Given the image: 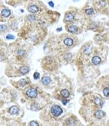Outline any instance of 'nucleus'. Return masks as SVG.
<instances>
[{
  "label": "nucleus",
  "instance_id": "nucleus-15",
  "mask_svg": "<svg viewBox=\"0 0 109 126\" xmlns=\"http://www.w3.org/2000/svg\"><path fill=\"white\" fill-rule=\"evenodd\" d=\"M67 125L68 126H75V122L72 119H68L67 120Z\"/></svg>",
  "mask_w": 109,
  "mask_h": 126
},
{
  "label": "nucleus",
  "instance_id": "nucleus-2",
  "mask_svg": "<svg viewBox=\"0 0 109 126\" xmlns=\"http://www.w3.org/2000/svg\"><path fill=\"white\" fill-rule=\"evenodd\" d=\"M26 93H27V95L29 97L31 98H35L37 95V90H36L35 88H31L29 89H28Z\"/></svg>",
  "mask_w": 109,
  "mask_h": 126
},
{
  "label": "nucleus",
  "instance_id": "nucleus-12",
  "mask_svg": "<svg viewBox=\"0 0 109 126\" xmlns=\"http://www.w3.org/2000/svg\"><path fill=\"white\" fill-rule=\"evenodd\" d=\"M51 81V80L50 79V78L47 76H45L43 77V78H42V82L45 85H47V84H48Z\"/></svg>",
  "mask_w": 109,
  "mask_h": 126
},
{
  "label": "nucleus",
  "instance_id": "nucleus-22",
  "mask_svg": "<svg viewBox=\"0 0 109 126\" xmlns=\"http://www.w3.org/2000/svg\"><path fill=\"white\" fill-rule=\"evenodd\" d=\"M14 38H15V37H14L12 35H8L6 36V38H7V39H14Z\"/></svg>",
  "mask_w": 109,
  "mask_h": 126
},
{
  "label": "nucleus",
  "instance_id": "nucleus-5",
  "mask_svg": "<svg viewBox=\"0 0 109 126\" xmlns=\"http://www.w3.org/2000/svg\"><path fill=\"white\" fill-rule=\"evenodd\" d=\"M28 10L30 12H31V13H36L39 11V8L37 7V6H36V5H31V6H30L28 8Z\"/></svg>",
  "mask_w": 109,
  "mask_h": 126
},
{
  "label": "nucleus",
  "instance_id": "nucleus-18",
  "mask_svg": "<svg viewBox=\"0 0 109 126\" xmlns=\"http://www.w3.org/2000/svg\"><path fill=\"white\" fill-rule=\"evenodd\" d=\"M30 126H39V125L35 121H31L30 122Z\"/></svg>",
  "mask_w": 109,
  "mask_h": 126
},
{
  "label": "nucleus",
  "instance_id": "nucleus-4",
  "mask_svg": "<svg viewBox=\"0 0 109 126\" xmlns=\"http://www.w3.org/2000/svg\"><path fill=\"white\" fill-rule=\"evenodd\" d=\"M30 68L29 66H22L20 68L19 71L20 72L22 73V74H26L28 72H29Z\"/></svg>",
  "mask_w": 109,
  "mask_h": 126
},
{
  "label": "nucleus",
  "instance_id": "nucleus-19",
  "mask_svg": "<svg viewBox=\"0 0 109 126\" xmlns=\"http://www.w3.org/2000/svg\"><path fill=\"white\" fill-rule=\"evenodd\" d=\"M27 19L29 20H30V21H34V20H35L36 17L33 15H30L27 17Z\"/></svg>",
  "mask_w": 109,
  "mask_h": 126
},
{
  "label": "nucleus",
  "instance_id": "nucleus-11",
  "mask_svg": "<svg viewBox=\"0 0 109 126\" xmlns=\"http://www.w3.org/2000/svg\"><path fill=\"white\" fill-rule=\"evenodd\" d=\"M61 95L64 98H67L68 96L70 95V93L68 92V90H62L60 92Z\"/></svg>",
  "mask_w": 109,
  "mask_h": 126
},
{
  "label": "nucleus",
  "instance_id": "nucleus-13",
  "mask_svg": "<svg viewBox=\"0 0 109 126\" xmlns=\"http://www.w3.org/2000/svg\"><path fill=\"white\" fill-rule=\"evenodd\" d=\"M95 103L96 105H99V106H102V105H103V101L98 97L95 98Z\"/></svg>",
  "mask_w": 109,
  "mask_h": 126
},
{
  "label": "nucleus",
  "instance_id": "nucleus-3",
  "mask_svg": "<svg viewBox=\"0 0 109 126\" xmlns=\"http://www.w3.org/2000/svg\"><path fill=\"white\" fill-rule=\"evenodd\" d=\"M18 111H19L18 107H17V106H12V107H10L9 112H10V113L11 114L15 115L17 114V113L18 112Z\"/></svg>",
  "mask_w": 109,
  "mask_h": 126
},
{
  "label": "nucleus",
  "instance_id": "nucleus-23",
  "mask_svg": "<svg viewBox=\"0 0 109 126\" xmlns=\"http://www.w3.org/2000/svg\"><path fill=\"white\" fill-rule=\"evenodd\" d=\"M0 29H1V30L4 31L6 29V27L5 25H1V26H0Z\"/></svg>",
  "mask_w": 109,
  "mask_h": 126
},
{
  "label": "nucleus",
  "instance_id": "nucleus-8",
  "mask_svg": "<svg viewBox=\"0 0 109 126\" xmlns=\"http://www.w3.org/2000/svg\"><path fill=\"white\" fill-rule=\"evenodd\" d=\"M64 44L65 45H66L67 46H71L74 44V41L72 38H67L64 40Z\"/></svg>",
  "mask_w": 109,
  "mask_h": 126
},
{
  "label": "nucleus",
  "instance_id": "nucleus-25",
  "mask_svg": "<svg viewBox=\"0 0 109 126\" xmlns=\"http://www.w3.org/2000/svg\"><path fill=\"white\" fill-rule=\"evenodd\" d=\"M67 102V100H63V103H64V105H66Z\"/></svg>",
  "mask_w": 109,
  "mask_h": 126
},
{
  "label": "nucleus",
  "instance_id": "nucleus-16",
  "mask_svg": "<svg viewBox=\"0 0 109 126\" xmlns=\"http://www.w3.org/2000/svg\"><path fill=\"white\" fill-rule=\"evenodd\" d=\"M103 94L105 97H109V87H107V88H105L103 91Z\"/></svg>",
  "mask_w": 109,
  "mask_h": 126
},
{
  "label": "nucleus",
  "instance_id": "nucleus-24",
  "mask_svg": "<svg viewBox=\"0 0 109 126\" xmlns=\"http://www.w3.org/2000/svg\"><path fill=\"white\" fill-rule=\"evenodd\" d=\"M49 4H50V5L51 6V7H53V5H54V4H53V3L52 2V1H50V2H49Z\"/></svg>",
  "mask_w": 109,
  "mask_h": 126
},
{
  "label": "nucleus",
  "instance_id": "nucleus-1",
  "mask_svg": "<svg viewBox=\"0 0 109 126\" xmlns=\"http://www.w3.org/2000/svg\"><path fill=\"white\" fill-rule=\"evenodd\" d=\"M51 113H52L53 116L58 117L60 115L62 114L63 111L62 109H61V107H60L58 105H54V106H53L51 107Z\"/></svg>",
  "mask_w": 109,
  "mask_h": 126
},
{
  "label": "nucleus",
  "instance_id": "nucleus-10",
  "mask_svg": "<svg viewBox=\"0 0 109 126\" xmlns=\"http://www.w3.org/2000/svg\"><path fill=\"white\" fill-rule=\"evenodd\" d=\"M100 62H101V59L99 57H98V56H95L92 59V63H93L94 64H95V65H97V64H100Z\"/></svg>",
  "mask_w": 109,
  "mask_h": 126
},
{
  "label": "nucleus",
  "instance_id": "nucleus-21",
  "mask_svg": "<svg viewBox=\"0 0 109 126\" xmlns=\"http://www.w3.org/2000/svg\"><path fill=\"white\" fill-rule=\"evenodd\" d=\"M39 73H35L34 74V79H36V80H37V79L39 78Z\"/></svg>",
  "mask_w": 109,
  "mask_h": 126
},
{
  "label": "nucleus",
  "instance_id": "nucleus-7",
  "mask_svg": "<svg viewBox=\"0 0 109 126\" xmlns=\"http://www.w3.org/2000/svg\"><path fill=\"white\" fill-rule=\"evenodd\" d=\"M64 20L67 21H72L74 20V17L72 14H67L65 17Z\"/></svg>",
  "mask_w": 109,
  "mask_h": 126
},
{
  "label": "nucleus",
  "instance_id": "nucleus-6",
  "mask_svg": "<svg viewBox=\"0 0 109 126\" xmlns=\"http://www.w3.org/2000/svg\"><path fill=\"white\" fill-rule=\"evenodd\" d=\"M95 117L98 118H101L102 117L105 115V113L103 112V111L101 110H98L97 112H96L95 114Z\"/></svg>",
  "mask_w": 109,
  "mask_h": 126
},
{
  "label": "nucleus",
  "instance_id": "nucleus-17",
  "mask_svg": "<svg viewBox=\"0 0 109 126\" xmlns=\"http://www.w3.org/2000/svg\"><path fill=\"white\" fill-rule=\"evenodd\" d=\"M86 14H88V15H91L93 13V8H90V9H87V10L85 11Z\"/></svg>",
  "mask_w": 109,
  "mask_h": 126
},
{
  "label": "nucleus",
  "instance_id": "nucleus-14",
  "mask_svg": "<svg viewBox=\"0 0 109 126\" xmlns=\"http://www.w3.org/2000/svg\"><path fill=\"white\" fill-rule=\"evenodd\" d=\"M77 30V28L74 26V25H71L68 27V31L72 33H75L76 31Z\"/></svg>",
  "mask_w": 109,
  "mask_h": 126
},
{
  "label": "nucleus",
  "instance_id": "nucleus-20",
  "mask_svg": "<svg viewBox=\"0 0 109 126\" xmlns=\"http://www.w3.org/2000/svg\"><path fill=\"white\" fill-rule=\"evenodd\" d=\"M26 83H27V82H26V81H25V80H21L20 81V84L21 86L25 85Z\"/></svg>",
  "mask_w": 109,
  "mask_h": 126
},
{
  "label": "nucleus",
  "instance_id": "nucleus-9",
  "mask_svg": "<svg viewBox=\"0 0 109 126\" xmlns=\"http://www.w3.org/2000/svg\"><path fill=\"white\" fill-rule=\"evenodd\" d=\"M10 14H11V12H10V10H8V9H4L1 12V15L4 17H8L10 15Z\"/></svg>",
  "mask_w": 109,
  "mask_h": 126
}]
</instances>
